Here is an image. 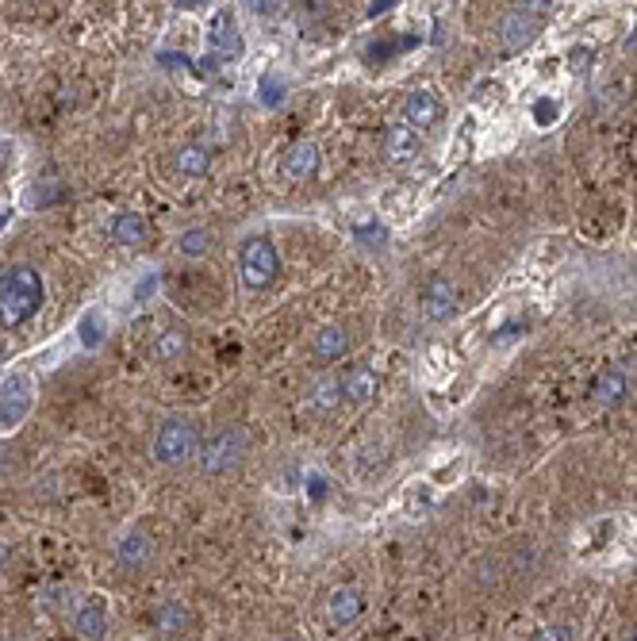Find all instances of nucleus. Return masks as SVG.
<instances>
[{"label": "nucleus", "mask_w": 637, "mask_h": 641, "mask_svg": "<svg viewBox=\"0 0 637 641\" xmlns=\"http://www.w3.org/2000/svg\"><path fill=\"white\" fill-rule=\"evenodd\" d=\"M246 4L258 12L261 20H276V16H281V0H246Z\"/></svg>", "instance_id": "cd10ccee"}, {"label": "nucleus", "mask_w": 637, "mask_h": 641, "mask_svg": "<svg viewBox=\"0 0 637 641\" xmlns=\"http://www.w3.org/2000/svg\"><path fill=\"white\" fill-rule=\"evenodd\" d=\"M8 219H12V204H8V200H0V231L8 227Z\"/></svg>", "instance_id": "72a5a7b5"}, {"label": "nucleus", "mask_w": 637, "mask_h": 641, "mask_svg": "<svg viewBox=\"0 0 637 641\" xmlns=\"http://www.w3.org/2000/svg\"><path fill=\"white\" fill-rule=\"evenodd\" d=\"M212 169V150L200 146V143H184L177 150V173L181 177H207Z\"/></svg>", "instance_id": "f3484780"}, {"label": "nucleus", "mask_w": 637, "mask_h": 641, "mask_svg": "<svg viewBox=\"0 0 637 641\" xmlns=\"http://www.w3.org/2000/svg\"><path fill=\"white\" fill-rule=\"evenodd\" d=\"M626 395H630V377L626 372H618V369H610V372H603V377L595 380L592 403L595 407H618Z\"/></svg>", "instance_id": "ddd939ff"}, {"label": "nucleus", "mask_w": 637, "mask_h": 641, "mask_svg": "<svg viewBox=\"0 0 637 641\" xmlns=\"http://www.w3.org/2000/svg\"><path fill=\"white\" fill-rule=\"evenodd\" d=\"M108 235H112L115 246H146L150 223H146V215H138V212H120L108 223Z\"/></svg>", "instance_id": "6e6552de"}, {"label": "nucleus", "mask_w": 637, "mask_h": 641, "mask_svg": "<svg viewBox=\"0 0 637 641\" xmlns=\"http://www.w3.org/2000/svg\"><path fill=\"white\" fill-rule=\"evenodd\" d=\"M81 342H85L89 349H97L100 342H104V334H108V319L100 316V311H85V316H81Z\"/></svg>", "instance_id": "b1692460"}, {"label": "nucleus", "mask_w": 637, "mask_h": 641, "mask_svg": "<svg viewBox=\"0 0 637 641\" xmlns=\"http://www.w3.org/2000/svg\"><path fill=\"white\" fill-rule=\"evenodd\" d=\"M192 453H200V426H196V418H189V415L166 418L154 434V461L158 465H184Z\"/></svg>", "instance_id": "20e7f679"}, {"label": "nucleus", "mask_w": 637, "mask_h": 641, "mask_svg": "<svg viewBox=\"0 0 637 641\" xmlns=\"http://www.w3.org/2000/svg\"><path fill=\"white\" fill-rule=\"evenodd\" d=\"M238 273H242V285L250 293H265V288L276 285L281 277V258H276V246L269 235H250L246 242L238 246Z\"/></svg>", "instance_id": "f03ea898"}, {"label": "nucleus", "mask_w": 637, "mask_h": 641, "mask_svg": "<svg viewBox=\"0 0 637 641\" xmlns=\"http://www.w3.org/2000/svg\"><path fill=\"white\" fill-rule=\"evenodd\" d=\"M549 8V0H518V12H530V16H541Z\"/></svg>", "instance_id": "c756f323"}, {"label": "nucleus", "mask_w": 637, "mask_h": 641, "mask_svg": "<svg viewBox=\"0 0 637 641\" xmlns=\"http://www.w3.org/2000/svg\"><path fill=\"white\" fill-rule=\"evenodd\" d=\"M212 43H215L219 54H230V58L242 54V35H238L235 16H230V12H215V20H212Z\"/></svg>", "instance_id": "2eb2a0df"}, {"label": "nucleus", "mask_w": 637, "mask_h": 641, "mask_svg": "<svg viewBox=\"0 0 637 641\" xmlns=\"http://www.w3.org/2000/svg\"><path fill=\"white\" fill-rule=\"evenodd\" d=\"M74 630L77 637H104L108 634V607L100 599H85L74 614Z\"/></svg>", "instance_id": "f8f14e48"}, {"label": "nucleus", "mask_w": 637, "mask_h": 641, "mask_svg": "<svg viewBox=\"0 0 637 641\" xmlns=\"http://www.w3.org/2000/svg\"><path fill=\"white\" fill-rule=\"evenodd\" d=\"M35 403V388H31V377L23 372H12V377L0 384V430H12L27 418Z\"/></svg>", "instance_id": "39448f33"}, {"label": "nucleus", "mask_w": 637, "mask_h": 641, "mask_svg": "<svg viewBox=\"0 0 637 641\" xmlns=\"http://www.w3.org/2000/svg\"><path fill=\"white\" fill-rule=\"evenodd\" d=\"M115 561H120L123 573H143V568L154 561V542H150L146 530H127L120 545H115Z\"/></svg>", "instance_id": "0eeeda50"}, {"label": "nucleus", "mask_w": 637, "mask_h": 641, "mask_svg": "<svg viewBox=\"0 0 637 641\" xmlns=\"http://www.w3.org/2000/svg\"><path fill=\"white\" fill-rule=\"evenodd\" d=\"M62 196H66L62 184H46V189H31V200H39L35 207H54L50 200H62Z\"/></svg>", "instance_id": "a878e982"}, {"label": "nucleus", "mask_w": 637, "mask_h": 641, "mask_svg": "<svg viewBox=\"0 0 637 641\" xmlns=\"http://www.w3.org/2000/svg\"><path fill=\"white\" fill-rule=\"evenodd\" d=\"M534 120H538L541 127H549L553 120H557V100H549V97H541V100L534 104Z\"/></svg>", "instance_id": "bb28decb"}, {"label": "nucleus", "mask_w": 637, "mask_h": 641, "mask_svg": "<svg viewBox=\"0 0 637 641\" xmlns=\"http://www.w3.org/2000/svg\"><path fill=\"white\" fill-rule=\"evenodd\" d=\"M633 641H637V634H633Z\"/></svg>", "instance_id": "e433bc0d"}, {"label": "nucleus", "mask_w": 637, "mask_h": 641, "mask_svg": "<svg viewBox=\"0 0 637 641\" xmlns=\"http://www.w3.org/2000/svg\"><path fill=\"white\" fill-rule=\"evenodd\" d=\"M346 349H350V331L338 323H330V326H319V334H315V357L319 361H334V357H342Z\"/></svg>", "instance_id": "dca6fc26"}, {"label": "nucleus", "mask_w": 637, "mask_h": 641, "mask_svg": "<svg viewBox=\"0 0 637 641\" xmlns=\"http://www.w3.org/2000/svg\"><path fill=\"white\" fill-rule=\"evenodd\" d=\"M284 169H288V177H296V181L311 177V173L319 169V146L315 143H296L292 150H288V158H284Z\"/></svg>", "instance_id": "6ab92c4d"}, {"label": "nucleus", "mask_w": 637, "mask_h": 641, "mask_svg": "<svg viewBox=\"0 0 637 641\" xmlns=\"http://www.w3.org/2000/svg\"><path fill=\"white\" fill-rule=\"evenodd\" d=\"M46 288L35 265H8L0 273V326L16 331L27 319H35L43 311Z\"/></svg>", "instance_id": "f257e3e1"}, {"label": "nucleus", "mask_w": 637, "mask_h": 641, "mask_svg": "<svg viewBox=\"0 0 637 641\" xmlns=\"http://www.w3.org/2000/svg\"><path fill=\"white\" fill-rule=\"evenodd\" d=\"M592 62H595L592 46H572V54H569V69H572V74H587V69H592Z\"/></svg>", "instance_id": "393cba45"}, {"label": "nucleus", "mask_w": 637, "mask_h": 641, "mask_svg": "<svg viewBox=\"0 0 637 641\" xmlns=\"http://www.w3.org/2000/svg\"><path fill=\"white\" fill-rule=\"evenodd\" d=\"M457 316V288L446 277H434L423 293V319L426 323H446Z\"/></svg>", "instance_id": "423d86ee"}, {"label": "nucleus", "mask_w": 637, "mask_h": 641, "mask_svg": "<svg viewBox=\"0 0 637 641\" xmlns=\"http://www.w3.org/2000/svg\"><path fill=\"white\" fill-rule=\"evenodd\" d=\"M438 115H442V100H438L434 92H426V89H415L408 97V104H403V123L419 127V131L434 127Z\"/></svg>", "instance_id": "1a4fd4ad"}, {"label": "nucleus", "mask_w": 637, "mask_h": 641, "mask_svg": "<svg viewBox=\"0 0 637 641\" xmlns=\"http://www.w3.org/2000/svg\"><path fill=\"white\" fill-rule=\"evenodd\" d=\"M281 92H284V85L276 77H265V85H261V104H276L281 100Z\"/></svg>", "instance_id": "c85d7f7f"}, {"label": "nucleus", "mask_w": 637, "mask_h": 641, "mask_svg": "<svg viewBox=\"0 0 637 641\" xmlns=\"http://www.w3.org/2000/svg\"><path fill=\"white\" fill-rule=\"evenodd\" d=\"M8 561H12V545L0 542V568H8Z\"/></svg>", "instance_id": "c9c22d12"}, {"label": "nucleus", "mask_w": 637, "mask_h": 641, "mask_svg": "<svg viewBox=\"0 0 637 641\" xmlns=\"http://www.w3.org/2000/svg\"><path fill=\"white\" fill-rule=\"evenodd\" d=\"M342 403H346V392H342L338 380H322V384H315V392H311V407H315L319 415L338 411Z\"/></svg>", "instance_id": "412c9836"}, {"label": "nucleus", "mask_w": 637, "mask_h": 641, "mask_svg": "<svg viewBox=\"0 0 637 641\" xmlns=\"http://www.w3.org/2000/svg\"><path fill=\"white\" fill-rule=\"evenodd\" d=\"M12 154H16V146L8 143V138H0V173H4L12 166Z\"/></svg>", "instance_id": "2f4dec72"}, {"label": "nucleus", "mask_w": 637, "mask_h": 641, "mask_svg": "<svg viewBox=\"0 0 637 641\" xmlns=\"http://www.w3.org/2000/svg\"><path fill=\"white\" fill-rule=\"evenodd\" d=\"M184 349H189V338H184L181 331H166V334L154 338L150 357H154V361H177V357H184Z\"/></svg>", "instance_id": "4be33fe9"}, {"label": "nucleus", "mask_w": 637, "mask_h": 641, "mask_svg": "<svg viewBox=\"0 0 637 641\" xmlns=\"http://www.w3.org/2000/svg\"><path fill=\"white\" fill-rule=\"evenodd\" d=\"M541 637H549V641H557V637H572V626H546V630H541Z\"/></svg>", "instance_id": "473e14b6"}, {"label": "nucleus", "mask_w": 637, "mask_h": 641, "mask_svg": "<svg viewBox=\"0 0 637 641\" xmlns=\"http://www.w3.org/2000/svg\"><path fill=\"white\" fill-rule=\"evenodd\" d=\"M385 150H388L392 161H415L423 154V131H419V127H411V123L392 127Z\"/></svg>", "instance_id": "9b49d317"}, {"label": "nucleus", "mask_w": 637, "mask_h": 641, "mask_svg": "<svg viewBox=\"0 0 637 641\" xmlns=\"http://www.w3.org/2000/svg\"><path fill=\"white\" fill-rule=\"evenodd\" d=\"M246 449H250V438L242 426H223L215 430L207 442H200V469L204 476H227L235 473L242 461H246Z\"/></svg>", "instance_id": "7ed1b4c3"}, {"label": "nucleus", "mask_w": 637, "mask_h": 641, "mask_svg": "<svg viewBox=\"0 0 637 641\" xmlns=\"http://www.w3.org/2000/svg\"><path fill=\"white\" fill-rule=\"evenodd\" d=\"M173 4H177V8H184V12H192V8H204L207 0H173Z\"/></svg>", "instance_id": "f704fd0d"}, {"label": "nucleus", "mask_w": 637, "mask_h": 641, "mask_svg": "<svg viewBox=\"0 0 637 641\" xmlns=\"http://www.w3.org/2000/svg\"><path fill=\"white\" fill-rule=\"evenodd\" d=\"M177 250L184 254V258H204V254L212 250V231L207 227H189L177 238Z\"/></svg>", "instance_id": "5701e85b"}, {"label": "nucleus", "mask_w": 637, "mask_h": 641, "mask_svg": "<svg viewBox=\"0 0 637 641\" xmlns=\"http://www.w3.org/2000/svg\"><path fill=\"white\" fill-rule=\"evenodd\" d=\"M154 622H158V630L166 634V637H181L184 630H189V611L181 607V603H161L158 614H154Z\"/></svg>", "instance_id": "aec40b11"}, {"label": "nucleus", "mask_w": 637, "mask_h": 641, "mask_svg": "<svg viewBox=\"0 0 637 641\" xmlns=\"http://www.w3.org/2000/svg\"><path fill=\"white\" fill-rule=\"evenodd\" d=\"M377 388H380L377 369H353L350 377L342 380V392H346V400L350 403H369L377 395Z\"/></svg>", "instance_id": "a211bd4d"}, {"label": "nucleus", "mask_w": 637, "mask_h": 641, "mask_svg": "<svg viewBox=\"0 0 637 641\" xmlns=\"http://www.w3.org/2000/svg\"><path fill=\"white\" fill-rule=\"evenodd\" d=\"M534 27H538V16H530V12H511V16L503 20V27H500V35H503V43L511 46V51H523V46L534 39Z\"/></svg>", "instance_id": "4468645a"}, {"label": "nucleus", "mask_w": 637, "mask_h": 641, "mask_svg": "<svg viewBox=\"0 0 637 641\" xmlns=\"http://www.w3.org/2000/svg\"><path fill=\"white\" fill-rule=\"evenodd\" d=\"M361 235L357 238H365V242H385V227H377V223H369V227H357Z\"/></svg>", "instance_id": "7c9ffc66"}, {"label": "nucleus", "mask_w": 637, "mask_h": 641, "mask_svg": "<svg viewBox=\"0 0 637 641\" xmlns=\"http://www.w3.org/2000/svg\"><path fill=\"white\" fill-rule=\"evenodd\" d=\"M327 611H330V622L338 626V630H346V626H353L357 619H361L365 599H361V591L357 588H334L330 599H327Z\"/></svg>", "instance_id": "9d476101"}]
</instances>
